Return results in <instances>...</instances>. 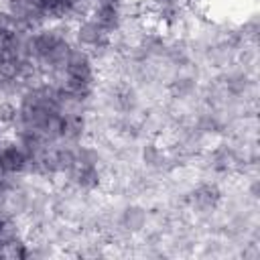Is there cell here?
<instances>
[{
    "label": "cell",
    "mask_w": 260,
    "mask_h": 260,
    "mask_svg": "<svg viewBox=\"0 0 260 260\" xmlns=\"http://www.w3.org/2000/svg\"><path fill=\"white\" fill-rule=\"evenodd\" d=\"M138 160L142 165L144 171H150L154 175H169L173 173V165L169 158V150H165L156 138H146L140 146H138Z\"/></svg>",
    "instance_id": "1"
},
{
    "label": "cell",
    "mask_w": 260,
    "mask_h": 260,
    "mask_svg": "<svg viewBox=\"0 0 260 260\" xmlns=\"http://www.w3.org/2000/svg\"><path fill=\"white\" fill-rule=\"evenodd\" d=\"M65 75L79 79V81H95L98 79V67L87 49L73 43V47L67 55V61H65Z\"/></svg>",
    "instance_id": "2"
},
{
    "label": "cell",
    "mask_w": 260,
    "mask_h": 260,
    "mask_svg": "<svg viewBox=\"0 0 260 260\" xmlns=\"http://www.w3.org/2000/svg\"><path fill=\"white\" fill-rule=\"evenodd\" d=\"M148 221H150L148 207H144V205L138 203V201H130V203H124V205L120 207V211H118V221H116V223H118V228H120L124 234L136 238V236H140V234L146 230Z\"/></svg>",
    "instance_id": "3"
},
{
    "label": "cell",
    "mask_w": 260,
    "mask_h": 260,
    "mask_svg": "<svg viewBox=\"0 0 260 260\" xmlns=\"http://www.w3.org/2000/svg\"><path fill=\"white\" fill-rule=\"evenodd\" d=\"M110 39H112V35L106 32L104 26L98 20H93L91 16H85V18L77 20L75 26H73V43L87 49V51L102 45V43H108Z\"/></svg>",
    "instance_id": "4"
},
{
    "label": "cell",
    "mask_w": 260,
    "mask_h": 260,
    "mask_svg": "<svg viewBox=\"0 0 260 260\" xmlns=\"http://www.w3.org/2000/svg\"><path fill=\"white\" fill-rule=\"evenodd\" d=\"M26 162H28V154L24 152V148L12 136H6L0 150V171L10 175H24Z\"/></svg>",
    "instance_id": "5"
},
{
    "label": "cell",
    "mask_w": 260,
    "mask_h": 260,
    "mask_svg": "<svg viewBox=\"0 0 260 260\" xmlns=\"http://www.w3.org/2000/svg\"><path fill=\"white\" fill-rule=\"evenodd\" d=\"M89 16L98 20L104 26V30L110 35H116L124 26V20H126L120 6H93Z\"/></svg>",
    "instance_id": "6"
},
{
    "label": "cell",
    "mask_w": 260,
    "mask_h": 260,
    "mask_svg": "<svg viewBox=\"0 0 260 260\" xmlns=\"http://www.w3.org/2000/svg\"><path fill=\"white\" fill-rule=\"evenodd\" d=\"M75 158H77V167H100L102 169L106 162V154L102 152V148L89 142H79L75 146Z\"/></svg>",
    "instance_id": "7"
},
{
    "label": "cell",
    "mask_w": 260,
    "mask_h": 260,
    "mask_svg": "<svg viewBox=\"0 0 260 260\" xmlns=\"http://www.w3.org/2000/svg\"><path fill=\"white\" fill-rule=\"evenodd\" d=\"M20 118V108L18 102L12 98H0V126L4 128V132H10Z\"/></svg>",
    "instance_id": "8"
},
{
    "label": "cell",
    "mask_w": 260,
    "mask_h": 260,
    "mask_svg": "<svg viewBox=\"0 0 260 260\" xmlns=\"http://www.w3.org/2000/svg\"><path fill=\"white\" fill-rule=\"evenodd\" d=\"M2 136H6V134H4V128L0 126V138H2Z\"/></svg>",
    "instance_id": "9"
}]
</instances>
